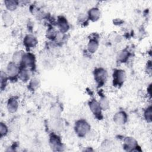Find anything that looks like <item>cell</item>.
<instances>
[{
  "mask_svg": "<svg viewBox=\"0 0 152 152\" xmlns=\"http://www.w3.org/2000/svg\"><path fill=\"white\" fill-rule=\"evenodd\" d=\"M75 132L81 137L84 136L90 130V125L88 124L83 120L77 122L75 126Z\"/></svg>",
  "mask_w": 152,
  "mask_h": 152,
  "instance_id": "1",
  "label": "cell"
},
{
  "mask_svg": "<svg viewBox=\"0 0 152 152\" xmlns=\"http://www.w3.org/2000/svg\"><path fill=\"white\" fill-rule=\"evenodd\" d=\"M106 71L102 68L98 69L95 71V79L99 84H103L107 78Z\"/></svg>",
  "mask_w": 152,
  "mask_h": 152,
  "instance_id": "2",
  "label": "cell"
},
{
  "mask_svg": "<svg viewBox=\"0 0 152 152\" xmlns=\"http://www.w3.org/2000/svg\"><path fill=\"white\" fill-rule=\"evenodd\" d=\"M125 79V73L123 70H117L113 74V82L116 84H121Z\"/></svg>",
  "mask_w": 152,
  "mask_h": 152,
  "instance_id": "3",
  "label": "cell"
},
{
  "mask_svg": "<svg viewBox=\"0 0 152 152\" xmlns=\"http://www.w3.org/2000/svg\"><path fill=\"white\" fill-rule=\"evenodd\" d=\"M113 121L118 125H122L126 121V115L124 112H118L114 115Z\"/></svg>",
  "mask_w": 152,
  "mask_h": 152,
  "instance_id": "4",
  "label": "cell"
},
{
  "mask_svg": "<svg viewBox=\"0 0 152 152\" xmlns=\"http://www.w3.org/2000/svg\"><path fill=\"white\" fill-rule=\"evenodd\" d=\"M125 147L128 150L133 151L137 147V141L132 137H126L125 140Z\"/></svg>",
  "mask_w": 152,
  "mask_h": 152,
  "instance_id": "5",
  "label": "cell"
},
{
  "mask_svg": "<svg viewBox=\"0 0 152 152\" xmlns=\"http://www.w3.org/2000/svg\"><path fill=\"white\" fill-rule=\"evenodd\" d=\"M22 61L23 64L25 66H31L33 65V63L34 61V56L31 54H26L23 55V58H22Z\"/></svg>",
  "mask_w": 152,
  "mask_h": 152,
  "instance_id": "6",
  "label": "cell"
},
{
  "mask_svg": "<svg viewBox=\"0 0 152 152\" xmlns=\"http://www.w3.org/2000/svg\"><path fill=\"white\" fill-rule=\"evenodd\" d=\"M89 106H90L91 110L94 115L95 114L98 115V114L100 113V110H101L102 108L100 107L99 103L97 102L95 100H92L90 102Z\"/></svg>",
  "mask_w": 152,
  "mask_h": 152,
  "instance_id": "7",
  "label": "cell"
},
{
  "mask_svg": "<svg viewBox=\"0 0 152 152\" xmlns=\"http://www.w3.org/2000/svg\"><path fill=\"white\" fill-rule=\"evenodd\" d=\"M8 110L11 113L15 112L18 108V102L15 99H10L8 100L7 104Z\"/></svg>",
  "mask_w": 152,
  "mask_h": 152,
  "instance_id": "8",
  "label": "cell"
},
{
  "mask_svg": "<svg viewBox=\"0 0 152 152\" xmlns=\"http://www.w3.org/2000/svg\"><path fill=\"white\" fill-rule=\"evenodd\" d=\"M18 72V68L14 62H10L7 66V72L9 76H15Z\"/></svg>",
  "mask_w": 152,
  "mask_h": 152,
  "instance_id": "9",
  "label": "cell"
},
{
  "mask_svg": "<svg viewBox=\"0 0 152 152\" xmlns=\"http://www.w3.org/2000/svg\"><path fill=\"white\" fill-rule=\"evenodd\" d=\"M2 20L5 26H10L14 23V19L11 15L8 12H4L2 15Z\"/></svg>",
  "mask_w": 152,
  "mask_h": 152,
  "instance_id": "10",
  "label": "cell"
},
{
  "mask_svg": "<svg viewBox=\"0 0 152 152\" xmlns=\"http://www.w3.org/2000/svg\"><path fill=\"white\" fill-rule=\"evenodd\" d=\"M24 43L27 47H34L37 41L36 38L32 35H27L24 39Z\"/></svg>",
  "mask_w": 152,
  "mask_h": 152,
  "instance_id": "11",
  "label": "cell"
},
{
  "mask_svg": "<svg viewBox=\"0 0 152 152\" xmlns=\"http://www.w3.org/2000/svg\"><path fill=\"white\" fill-rule=\"evenodd\" d=\"M89 18L91 20L95 21L100 17V11L97 8H92L89 11Z\"/></svg>",
  "mask_w": 152,
  "mask_h": 152,
  "instance_id": "12",
  "label": "cell"
},
{
  "mask_svg": "<svg viewBox=\"0 0 152 152\" xmlns=\"http://www.w3.org/2000/svg\"><path fill=\"white\" fill-rule=\"evenodd\" d=\"M50 144H51L52 147H53L54 148L53 149L54 150H56V151L61 150L59 148L62 147V144H61L60 141L59 140L58 138H57L56 137H53L51 138Z\"/></svg>",
  "mask_w": 152,
  "mask_h": 152,
  "instance_id": "13",
  "label": "cell"
},
{
  "mask_svg": "<svg viewBox=\"0 0 152 152\" xmlns=\"http://www.w3.org/2000/svg\"><path fill=\"white\" fill-rule=\"evenodd\" d=\"M98 48V43L95 40H90L88 44V51L91 53H94L96 51Z\"/></svg>",
  "mask_w": 152,
  "mask_h": 152,
  "instance_id": "14",
  "label": "cell"
},
{
  "mask_svg": "<svg viewBox=\"0 0 152 152\" xmlns=\"http://www.w3.org/2000/svg\"><path fill=\"white\" fill-rule=\"evenodd\" d=\"M59 26L61 31L62 32L66 31L68 28V25L67 24V22L65 20V18H63L60 19V20L59 21Z\"/></svg>",
  "mask_w": 152,
  "mask_h": 152,
  "instance_id": "15",
  "label": "cell"
},
{
  "mask_svg": "<svg viewBox=\"0 0 152 152\" xmlns=\"http://www.w3.org/2000/svg\"><path fill=\"white\" fill-rule=\"evenodd\" d=\"M128 56H129V53H128V51L122 50V51H121L118 53V58L119 61L124 62L128 59Z\"/></svg>",
  "mask_w": 152,
  "mask_h": 152,
  "instance_id": "16",
  "label": "cell"
},
{
  "mask_svg": "<svg viewBox=\"0 0 152 152\" xmlns=\"http://www.w3.org/2000/svg\"><path fill=\"white\" fill-rule=\"evenodd\" d=\"M5 5L7 7V8L11 11L14 10L16 7H17V3L15 1H12V0H8V1H5Z\"/></svg>",
  "mask_w": 152,
  "mask_h": 152,
  "instance_id": "17",
  "label": "cell"
},
{
  "mask_svg": "<svg viewBox=\"0 0 152 152\" xmlns=\"http://www.w3.org/2000/svg\"><path fill=\"white\" fill-rule=\"evenodd\" d=\"M19 77L23 81H27L29 78V72L26 69H23L19 73Z\"/></svg>",
  "mask_w": 152,
  "mask_h": 152,
  "instance_id": "18",
  "label": "cell"
},
{
  "mask_svg": "<svg viewBox=\"0 0 152 152\" xmlns=\"http://www.w3.org/2000/svg\"><path fill=\"white\" fill-rule=\"evenodd\" d=\"M99 104L100 105V107L102 108V109H103V110H106L109 107V102H108V100L105 97H103L100 99V102H99Z\"/></svg>",
  "mask_w": 152,
  "mask_h": 152,
  "instance_id": "19",
  "label": "cell"
},
{
  "mask_svg": "<svg viewBox=\"0 0 152 152\" xmlns=\"http://www.w3.org/2000/svg\"><path fill=\"white\" fill-rule=\"evenodd\" d=\"M23 55L21 52H16L14 55H13V62L14 63H17L20 61L21 58H23Z\"/></svg>",
  "mask_w": 152,
  "mask_h": 152,
  "instance_id": "20",
  "label": "cell"
},
{
  "mask_svg": "<svg viewBox=\"0 0 152 152\" xmlns=\"http://www.w3.org/2000/svg\"><path fill=\"white\" fill-rule=\"evenodd\" d=\"M144 116L147 122H150L151 121V107H149L147 109L146 111L144 113Z\"/></svg>",
  "mask_w": 152,
  "mask_h": 152,
  "instance_id": "21",
  "label": "cell"
},
{
  "mask_svg": "<svg viewBox=\"0 0 152 152\" xmlns=\"http://www.w3.org/2000/svg\"><path fill=\"white\" fill-rule=\"evenodd\" d=\"M8 129L7 126L3 124V123H1V125H0V132H1V135L3 136L4 135H5L7 132Z\"/></svg>",
  "mask_w": 152,
  "mask_h": 152,
  "instance_id": "22",
  "label": "cell"
},
{
  "mask_svg": "<svg viewBox=\"0 0 152 152\" xmlns=\"http://www.w3.org/2000/svg\"><path fill=\"white\" fill-rule=\"evenodd\" d=\"M30 86L33 89L36 88L39 86V80L37 79H33L30 83Z\"/></svg>",
  "mask_w": 152,
  "mask_h": 152,
  "instance_id": "23",
  "label": "cell"
}]
</instances>
